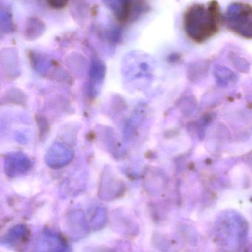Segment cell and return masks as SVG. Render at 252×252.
Here are the masks:
<instances>
[{
  "instance_id": "obj_2",
  "label": "cell",
  "mask_w": 252,
  "mask_h": 252,
  "mask_svg": "<svg viewBox=\"0 0 252 252\" xmlns=\"http://www.w3.org/2000/svg\"><path fill=\"white\" fill-rule=\"evenodd\" d=\"M223 21L234 33L245 38H252V7L245 3L229 6Z\"/></svg>"
},
{
  "instance_id": "obj_3",
  "label": "cell",
  "mask_w": 252,
  "mask_h": 252,
  "mask_svg": "<svg viewBox=\"0 0 252 252\" xmlns=\"http://www.w3.org/2000/svg\"><path fill=\"white\" fill-rule=\"evenodd\" d=\"M68 0H47L49 5L54 9H62L66 6Z\"/></svg>"
},
{
  "instance_id": "obj_1",
  "label": "cell",
  "mask_w": 252,
  "mask_h": 252,
  "mask_svg": "<svg viewBox=\"0 0 252 252\" xmlns=\"http://www.w3.org/2000/svg\"><path fill=\"white\" fill-rule=\"evenodd\" d=\"M223 22L220 5L216 1L207 4H193L187 9L183 18L186 33L198 43L204 42L216 35Z\"/></svg>"
}]
</instances>
